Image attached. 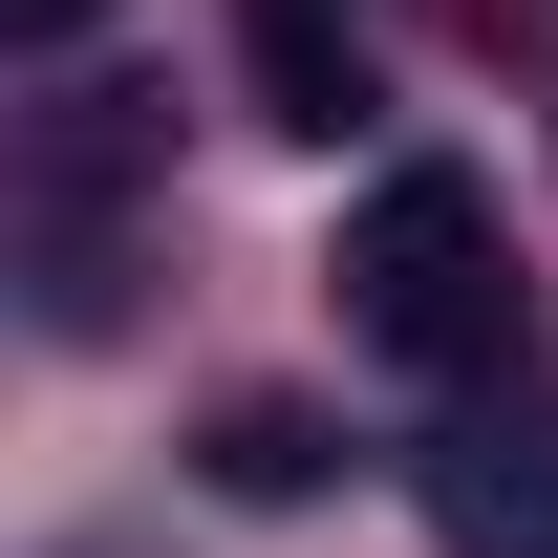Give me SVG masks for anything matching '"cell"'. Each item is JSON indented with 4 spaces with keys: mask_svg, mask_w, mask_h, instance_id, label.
Wrapping results in <instances>:
<instances>
[{
    "mask_svg": "<svg viewBox=\"0 0 558 558\" xmlns=\"http://www.w3.org/2000/svg\"><path fill=\"white\" fill-rule=\"evenodd\" d=\"M344 323H365L387 365H429V387H473V365L515 344V236H494L473 172H429V150H409V172L344 215Z\"/></svg>",
    "mask_w": 558,
    "mask_h": 558,
    "instance_id": "1",
    "label": "cell"
},
{
    "mask_svg": "<svg viewBox=\"0 0 558 558\" xmlns=\"http://www.w3.org/2000/svg\"><path fill=\"white\" fill-rule=\"evenodd\" d=\"M429 515L473 558H558V429H451L429 451Z\"/></svg>",
    "mask_w": 558,
    "mask_h": 558,
    "instance_id": "2",
    "label": "cell"
},
{
    "mask_svg": "<svg viewBox=\"0 0 558 558\" xmlns=\"http://www.w3.org/2000/svg\"><path fill=\"white\" fill-rule=\"evenodd\" d=\"M236 44H258V108H279V130H365V44H344V0H236Z\"/></svg>",
    "mask_w": 558,
    "mask_h": 558,
    "instance_id": "3",
    "label": "cell"
},
{
    "mask_svg": "<svg viewBox=\"0 0 558 558\" xmlns=\"http://www.w3.org/2000/svg\"><path fill=\"white\" fill-rule=\"evenodd\" d=\"M194 473L279 515V494H323V409H279V387H258V409H215V451H194Z\"/></svg>",
    "mask_w": 558,
    "mask_h": 558,
    "instance_id": "4",
    "label": "cell"
},
{
    "mask_svg": "<svg viewBox=\"0 0 558 558\" xmlns=\"http://www.w3.org/2000/svg\"><path fill=\"white\" fill-rule=\"evenodd\" d=\"M86 22H108V0H0V44H86Z\"/></svg>",
    "mask_w": 558,
    "mask_h": 558,
    "instance_id": "5",
    "label": "cell"
}]
</instances>
